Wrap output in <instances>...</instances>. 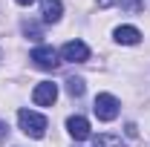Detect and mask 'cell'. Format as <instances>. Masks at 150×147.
<instances>
[{"label":"cell","mask_w":150,"mask_h":147,"mask_svg":"<svg viewBox=\"0 0 150 147\" xmlns=\"http://www.w3.org/2000/svg\"><path fill=\"white\" fill-rule=\"evenodd\" d=\"M18 121H20V130L32 139H43L46 133V115L40 112H32V110H20L18 112Z\"/></svg>","instance_id":"cell-1"},{"label":"cell","mask_w":150,"mask_h":147,"mask_svg":"<svg viewBox=\"0 0 150 147\" xmlns=\"http://www.w3.org/2000/svg\"><path fill=\"white\" fill-rule=\"evenodd\" d=\"M118 98L110 95V92H101V95H95V104H93V112L101 118V121H112L115 115H118Z\"/></svg>","instance_id":"cell-2"},{"label":"cell","mask_w":150,"mask_h":147,"mask_svg":"<svg viewBox=\"0 0 150 147\" xmlns=\"http://www.w3.org/2000/svg\"><path fill=\"white\" fill-rule=\"evenodd\" d=\"M29 61H35L38 69H46V72H49V69H58V64H61V61H58V52L52 46H35L32 55H29Z\"/></svg>","instance_id":"cell-3"},{"label":"cell","mask_w":150,"mask_h":147,"mask_svg":"<svg viewBox=\"0 0 150 147\" xmlns=\"http://www.w3.org/2000/svg\"><path fill=\"white\" fill-rule=\"evenodd\" d=\"M61 58L69 61V64H84V61H90V46L84 40H69V43H64Z\"/></svg>","instance_id":"cell-4"},{"label":"cell","mask_w":150,"mask_h":147,"mask_svg":"<svg viewBox=\"0 0 150 147\" xmlns=\"http://www.w3.org/2000/svg\"><path fill=\"white\" fill-rule=\"evenodd\" d=\"M55 98H58V84H52V81H40L32 90V101L38 107H52Z\"/></svg>","instance_id":"cell-5"},{"label":"cell","mask_w":150,"mask_h":147,"mask_svg":"<svg viewBox=\"0 0 150 147\" xmlns=\"http://www.w3.org/2000/svg\"><path fill=\"white\" fill-rule=\"evenodd\" d=\"M67 130H69V136H72L75 141L90 139V121H87L84 115H69V118H67Z\"/></svg>","instance_id":"cell-6"},{"label":"cell","mask_w":150,"mask_h":147,"mask_svg":"<svg viewBox=\"0 0 150 147\" xmlns=\"http://www.w3.org/2000/svg\"><path fill=\"white\" fill-rule=\"evenodd\" d=\"M40 12H43L46 23H58L61 15H64V3L61 0H40Z\"/></svg>","instance_id":"cell-7"},{"label":"cell","mask_w":150,"mask_h":147,"mask_svg":"<svg viewBox=\"0 0 150 147\" xmlns=\"http://www.w3.org/2000/svg\"><path fill=\"white\" fill-rule=\"evenodd\" d=\"M115 40L124 43V46H136V43L142 40V32H139L136 26H118V29H115Z\"/></svg>","instance_id":"cell-8"},{"label":"cell","mask_w":150,"mask_h":147,"mask_svg":"<svg viewBox=\"0 0 150 147\" xmlns=\"http://www.w3.org/2000/svg\"><path fill=\"white\" fill-rule=\"evenodd\" d=\"M93 147H124L121 136H112V133H104V136H95Z\"/></svg>","instance_id":"cell-9"},{"label":"cell","mask_w":150,"mask_h":147,"mask_svg":"<svg viewBox=\"0 0 150 147\" xmlns=\"http://www.w3.org/2000/svg\"><path fill=\"white\" fill-rule=\"evenodd\" d=\"M84 90H87V87H84V81H81V78H69V81H67V92H69L72 98H81Z\"/></svg>","instance_id":"cell-10"},{"label":"cell","mask_w":150,"mask_h":147,"mask_svg":"<svg viewBox=\"0 0 150 147\" xmlns=\"http://www.w3.org/2000/svg\"><path fill=\"white\" fill-rule=\"evenodd\" d=\"M118 6H121L124 12H130V15L144 12V0H118Z\"/></svg>","instance_id":"cell-11"},{"label":"cell","mask_w":150,"mask_h":147,"mask_svg":"<svg viewBox=\"0 0 150 147\" xmlns=\"http://www.w3.org/2000/svg\"><path fill=\"white\" fill-rule=\"evenodd\" d=\"M23 35L32 37V40H40V37H43V32H40V26H38V23L26 20V23H23Z\"/></svg>","instance_id":"cell-12"},{"label":"cell","mask_w":150,"mask_h":147,"mask_svg":"<svg viewBox=\"0 0 150 147\" xmlns=\"http://www.w3.org/2000/svg\"><path fill=\"white\" fill-rule=\"evenodd\" d=\"M124 130H127V136H130V139H136V136H139V127H136V124H127Z\"/></svg>","instance_id":"cell-13"},{"label":"cell","mask_w":150,"mask_h":147,"mask_svg":"<svg viewBox=\"0 0 150 147\" xmlns=\"http://www.w3.org/2000/svg\"><path fill=\"white\" fill-rule=\"evenodd\" d=\"M95 3H98V9H110L112 3H118V0H95Z\"/></svg>","instance_id":"cell-14"},{"label":"cell","mask_w":150,"mask_h":147,"mask_svg":"<svg viewBox=\"0 0 150 147\" xmlns=\"http://www.w3.org/2000/svg\"><path fill=\"white\" fill-rule=\"evenodd\" d=\"M6 136H9V124H6V121H0V139H6Z\"/></svg>","instance_id":"cell-15"},{"label":"cell","mask_w":150,"mask_h":147,"mask_svg":"<svg viewBox=\"0 0 150 147\" xmlns=\"http://www.w3.org/2000/svg\"><path fill=\"white\" fill-rule=\"evenodd\" d=\"M15 3H20V6H32L35 0H15Z\"/></svg>","instance_id":"cell-16"}]
</instances>
